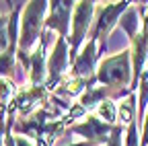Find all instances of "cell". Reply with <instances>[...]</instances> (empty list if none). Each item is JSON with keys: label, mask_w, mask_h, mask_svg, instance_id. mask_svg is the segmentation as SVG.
Segmentation results:
<instances>
[{"label": "cell", "mask_w": 148, "mask_h": 146, "mask_svg": "<svg viewBox=\"0 0 148 146\" xmlns=\"http://www.w3.org/2000/svg\"><path fill=\"white\" fill-rule=\"evenodd\" d=\"M97 82L115 90L119 97L134 95L130 88H125L130 82H134V70H132V51L125 49L111 58L101 60L97 68Z\"/></svg>", "instance_id": "1"}, {"label": "cell", "mask_w": 148, "mask_h": 146, "mask_svg": "<svg viewBox=\"0 0 148 146\" xmlns=\"http://www.w3.org/2000/svg\"><path fill=\"white\" fill-rule=\"evenodd\" d=\"M49 10L47 2H29L23 10V23L21 33H18V49L16 56L18 60L29 58V49L35 45L37 37L41 35V27L45 25V12Z\"/></svg>", "instance_id": "2"}, {"label": "cell", "mask_w": 148, "mask_h": 146, "mask_svg": "<svg viewBox=\"0 0 148 146\" xmlns=\"http://www.w3.org/2000/svg\"><path fill=\"white\" fill-rule=\"evenodd\" d=\"M127 8H130V2H113V4H107V6H97V19H95L92 29H90V39H95L99 43L101 51L105 47V39H107L109 31L117 23V16L123 14Z\"/></svg>", "instance_id": "3"}, {"label": "cell", "mask_w": 148, "mask_h": 146, "mask_svg": "<svg viewBox=\"0 0 148 146\" xmlns=\"http://www.w3.org/2000/svg\"><path fill=\"white\" fill-rule=\"evenodd\" d=\"M97 2H76L72 14V39H70V60H76L78 49L88 35V29L92 25V12H95Z\"/></svg>", "instance_id": "4"}, {"label": "cell", "mask_w": 148, "mask_h": 146, "mask_svg": "<svg viewBox=\"0 0 148 146\" xmlns=\"http://www.w3.org/2000/svg\"><path fill=\"white\" fill-rule=\"evenodd\" d=\"M74 6L76 2L70 0H58V2H49V16L45 19L47 29H56L60 33V37H68V25L74 14Z\"/></svg>", "instance_id": "5"}, {"label": "cell", "mask_w": 148, "mask_h": 146, "mask_svg": "<svg viewBox=\"0 0 148 146\" xmlns=\"http://www.w3.org/2000/svg\"><path fill=\"white\" fill-rule=\"evenodd\" d=\"M70 130L76 132V134H82L86 140H90V144H95V142L107 144V140L111 138V134H113V130H115V125L105 123V121L99 119L97 115H88V119H86L84 123L72 125Z\"/></svg>", "instance_id": "6"}, {"label": "cell", "mask_w": 148, "mask_h": 146, "mask_svg": "<svg viewBox=\"0 0 148 146\" xmlns=\"http://www.w3.org/2000/svg\"><path fill=\"white\" fill-rule=\"evenodd\" d=\"M10 14L0 12V53H4L10 45Z\"/></svg>", "instance_id": "7"}, {"label": "cell", "mask_w": 148, "mask_h": 146, "mask_svg": "<svg viewBox=\"0 0 148 146\" xmlns=\"http://www.w3.org/2000/svg\"><path fill=\"white\" fill-rule=\"evenodd\" d=\"M142 146H148V113H146V119H144V127H142V140H140Z\"/></svg>", "instance_id": "8"}]
</instances>
